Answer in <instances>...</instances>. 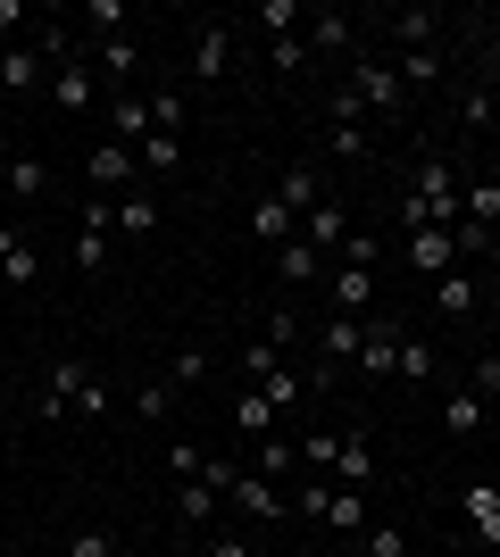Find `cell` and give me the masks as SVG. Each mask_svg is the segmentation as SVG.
Instances as JSON below:
<instances>
[{
    "instance_id": "obj_17",
    "label": "cell",
    "mask_w": 500,
    "mask_h": 557,
    "mask_svg": "<svg viewBox=\"0 0 500 557\" xmlns=\"http://www.w3.org/2000/svg\"><path fill=\"white\" fill-rule=\"evenodd\" d=\"M309 25H317L309 42L326 50V59H351V50H358V17H351V9H317Z\"/></svg>"
},
{
    "instance_id": "obj_6",
    "label": "cell",
    "mask_w": 500,
    "mask_h": 557,
    "mask_svg": "<svg viewBox=\"0 0 500 557\" xmlns=\"http://www.w3.org/2000/svg\"><path fill=\"white\" fill-rule=\"evenodd\" d=\"M50 100H59L68 116H84V109H100L109 92H100V75L84 67V59H68V67H50Z\"/></svg>"
},
{
    "instance_id": "obj_51",
    "label": "cell",
    "mask_w": 500,
    "mask_h": 557,
    "mask_svg": "<svg viewBox=\"0 0 500 557\" xmlns=\"http://www.w3.org/2000/svg\"><path fill=\"white\" fill-rule=\"evenodd\" d=\"M17 25H25V9H17V0H0V34H17Z\"/></svg>"
},
{
    "instance_id": "obj_19",
    "label": "cell",
    "mask_w": 500,
    "mask_h": 557,
    "mask_svg": "<svg viewBox=\"0 0 500 557\" xmlns=\"http://www.w3.org/2000/svg\"><path fill=\"white\" fill-rule=\"evenodd\" d=\"M259 399L276 408V417H292L301 399H309V374H292V367H276V374H259Z\"/></svg>"
},
{
    "instance_id": "obj_8",
    "label": "cell",
    "mask_w": 500,
    "mask_h": 557,
    "mask_svg": "<svg viewBox=\"0 0 500 557\" xmlns=\"http://www.w3.org/2000/svg\"><path fill=\"white\" fill-rule=\"evenodd\" d=\"M242 516H259V524H276V516H292V491H276L267 474H234V491H225Z\"/></svg>"
},
{
    "instance_id": "obj_39",
    "label": "cell",
    "mask_w": 500,
    "mask_h": 557,
    "mask_svg": "<svg viewBox=\"0 0 500 557\" xmlns=\"http://www.w3.org/2000/svg\"><path fill=\"white\" fill-rule=\"evenodd\" d=\"M150 134H184V92H159V100H150Z\"/></svg>"
},
{
    "instance_id": "obj_31",
    "label": "cell",
    "mask_w": 500,
    "mask_h": 557,
    "mask_svg": "<svg viewBox=\"0 0 500 557\" xmlns=\"http://www.w3.org/2000/svg\"><path fill=\"white\" fill-rule=\"evenodd\" d=\"M317 267H326V258H317L309 242H284V250H276V275L284 283H317Z\"/></svg>"
},
{
    "instance_id": "obj_23",
    "label": "cell",
    "mask_w": 500,
    "mask_h": 557,
    "mask_svg": "<svg viewBox=\"0 0 500 557\" xmlns=\"http://www.w3.org/2000/svg\"><path fill=\"white\" fill-rule=\"evenodd\" d=\"M234 424L251 433V442H267V433H276V408L259 399V383H242V392H234Z\"/></svg>"
},
{
    "instance_id": "obj_1",
    "label": "cell",
    "mask_w": 500,
    "mask_h": 557,
    "mask_svg": "<svg viewBox=\"0 0 500 557\" xmlns=\"http://www.w3.org/2000/svg\"><path fill=\"white\" fill-rule=\"evenodd\" d=\"M68 417H109V383L93 374V358H59L42 383V424H68Z\"/></svg>"
},
{
    "instance_id": "obj_49",
    "label": "cell",
    "mask_w": 500,
    "mask_h": 557,
    "mask_svg": "<svg viewBox=\"0 0 500 557\" xmlns=\"http://www.w3.org/2000/svg\"><path fill=\"white\" fill-rule=\"evenodd\" d=\"M167 466H175V483H200V466H209V458H200L192 442H175V449H167Z\"/></svg>"
},
{
    "instance_id": "obj_33",
    "label": "cell",
    "mask_w": 500,
    "mask_h": 557,
    "mask_svg": "<svg viewBox=\"0 0 500 557\" xmlns=\"http://www.w3.org/2000/svg\"><path fill=\"white\" fill-rule=\"evenodd\" d=\"M392 67H401V84H442V50H401Z\"/></svg>"
},
{
    "instance_id": "obj_15",
    "label": "cell",
    "mask_w": 500,
    "mask_h": 557,
    "mask_svg": "<svg viewBox=\"0 0 500 557\" xmlns=\"http://www.w3.org/2000/svg\"><path fill=\"white\" fill-rule=\"evenodd\" d=\"M376 308V267H333V317H367Z\"/></svg>"
},
{
    "instance_id": "obj_20",
    "label": "cell",
    "mask_w": 500,
    "mask_h": 557,
    "mask_svg": "<svg viewBox=\"0 0 500 557\" xmlns=\"http://www.w3.org/2000/svg\"><path fill=\"white\" fill-rule=\"evenodd\" d=\"M0 191H9V200H42V191H50V166L17 150V159H9V175H0Z\"/></svg>"
},
{
    "instance_id": "obj_37",
    "label": "cell",
    "mask_w": 500,
    "mask_h": 557,
    "mask_svg": "<svg viewBox=\"0 0 500 557\" xmlns=\"http://www.w3.org/2000/svg\"><path fill=\"white\" fill-rule=\"evenodd\" d=\"M442 424H451V433H484V399L476 392H451V417H442Z\"/></svg>"
},
{
    "instance_id": "obj_38",
    "label": "cell",
    "mask_w": 500,
    "mask_h": 557,
    "mask_svg": "<svg viewBox=\"0 0 500 557\" xmlns=\"http://www.w3.org/2000/svg\"><path fill=\"white\" fill-rule=\"evenodd\" d=\"M209 349H184V358H175V367H167V383H175V392H184V383H209Z\"/></svg>"
},
{
    "instance_id": "obj_26",
    "label": "cell",
    "mask_w": 500,
    "mask_h": 557,
    "mask_svg": "<svg viewBox=\"0 0 500 557\" xmlns=\"http://www.w3.org/2000/svg\"><path fill=\"white\" fill-rule=\"evenodd\" d=\"M118 233H134V242L159 233V200H150V191H125V200H118Z\"/></svg>"
},
{
    "instance_id": "obj_18",
    "label": "cell",
    "mask_w": 500,
    "mask_h": 557,
    "mask_svg": "<svg viewBox=\"0 0 500 557\" xmlns=\"http://www.w3.org/2000/svg\"><path fill=\"white\" fill-rule=\"evenodd\" d=\"M459 508H467V524L484 533V549H500V483H467Z\"/></svg>"
},
{
    "instance_id": "obj_28",
    "label": "cell",
    "mask_w": 500,
    "mask_h": 557,
    "mask_svg": "<svg viewBox=\"0 0 500 557\" xmlns=\"http://www.w3.org/2000/svg\"><path fill=\"white\" fill-rule=\"evenodd\" d=\"M434 308H442V317H467V308H476V275H459V267H451V275L434 283Z\"/></svg>"
},
{
    "instance_id": "obj_10",
    "label": "cell",
    "mask_w": 500,
    "mask_h": 557,
    "mask_svg": "<svg viewBox=\"0 0 500 557\" xmlns=\"http://www.w3.org/2000/svg\"><path fill=\"white\" fill-rule=\"evenodd\" d=\"M301 242H309L317 258H333L342 242H351V216H342V200H317L309 216H301Z\"/></svg>"
},
{
    "instance_id": "obj_7",
    "label": "cell",
    "mask_w": 500,
    "mask_h": 557,
    "mask_svg": "<svg viewBox=\"0 0 500 557\" xmlns=\"http://www.w3.org/2000/svg\"><path fill=\"white\" fill-rule=\"evenodd\" d=\"M401 342H408V333L392 325V317H367V342H358L351 367H358V374H392V367H401Z\"/></svg>"
},
{
    "instance_id": "obj_11",
    "label": "cell",
    "mask_w": 500,
    "mask_h": 557,
    "mask_svg": "<svg viewBox=\"0 0 500 557\" xmlns=\"http://www.w3.org/2000/svg\"><path fill=\"white\" fill-rule=\"evenodd\" d=\"M0 275H9V292H34V275H42V258H34V242H25L9 216H0Z\"/></svg>"
},
{
    "instance_id": "obj_16",
    "label": "cell",
    "mask_w": 500,
    "mask_h": 557,
    "mask_svg": "<svg viewBox=\"0 0 500 557\" xmlns=\"http://www.w3.org/2000/svg\"><path fill=\"white\" fill-rule=\"evenodd\" d=\"M333 483H342V491H367V483H376V458H367V433H358V424H342V458H333Z\"/></svg>"
},
{
    "instance_id": "obj_29",
    "label": "cell",
    "mask_w": 500,
    "mask_h": 557,
    "mask_svg": "<svg viewBox=\"0 0 500 557\" xmlns=\"http://www.w3.org/2000/svg\"><path fill=\"white\" fill-rule=\"evenodd\" d=\"M134 159H143L150 175H175V166H184V134H150L143 150H134Z\"/></svg>"
},
{
    "instance_id": "obj_32",
    "label": "cell",
    "mask_w": 500,
    "mask_h": 557,
    "mask_svg": "<svg viewBox=\"0 0 500 557\" xmlns=\"http://www.w3.org/2000/svg\"><path fill=\"white\" fill-rule=\"evenodd\" d=\"M267 67H276V75H301V67H309V42H301V34H276V42H267Z\"/></svg>"
},
{
    "instance_id": "obj_47",
    "label": "cell",
    "mask_w": 500,
    "mask_h": 557,
    "mask_svg": "<svg viewBox=\"0 0 500 557\" xmlns=\"http://www.w3.org/2000/svg\"><path fill=\"white\" fill-rule=\"evenodd\" d=\"M358 557H408V533H401V524H383V533H367Z\"/></svg>"
},
{
    "instance_id": "obj_9",
    "label": "cell",
    "mask_w": 500,
    "mask_h": 557,
    "mask_svg": "<svg viewBox=\"0 0 500 557\" xmlns=\"http://www.w3.org/2000/svg\"><path fill=\"white\" fill-rule=\"evenodd\" d=\"M434 34H442V9H392L383 17V42L392 50H434Z\"/></svg>"
},
{
    "instance_id": "obj_48",
    "label": "cell",
    "mask_w": 500,
    "mask_h": 557,
    "mask_svg": "<svg viewBox=\"0 0 500 557\" xmlns=\"http://www.w3.org/2000/svg\"><path fill=\"white\" fill-rule=\"evenodd\" d=\"M259 342H276V349H292V342H301V317H292V308H276V317H267V333H259Z\"/></svg>"
},
{
    "instance_id": "obj_14",
    "label": "cell",
    "mask_w": 500,
    "mask_h": 557,
    "mask_svg": "<svg viewBox=\"0 0 500 557\" xmlns=\"http://www.w3.org/2000/svg\"><path fill=\"white\" fill-rule=\"evenodd\" d=\"M109 141L143 150V141H150V100H134V92H109Z\"/></svg>"
},
{
    "instance_id": "obj_35",
    "label": "cell",
    "mask_w": 500,
    "mask_h": 557,
    "mask_svg": "<svg viewBox=\"0 0 500 557\" xmlns=\"http://www.w3.org/2000/svg\"><path fill=\"white\" fill-rule=\"evenodd\" d=\"M333 458H342V433H309V442H301V466H309V474H333Z\"/></svg>"
},
{
    "instance_id": "obj_5",
    "label": "cell",
    "mask_w": 500,
    "mask_h": 557,
    "mask_svg": "<svg viewBox=\"0 0 500 557\" xmlns=\"http://www.w3.org/2000/svg\"><path fill=\"white\" fill-rule=\"evenodd\" d=\"M408 267H417L426 283H442L459 267V233L451 225H417V233H408Z\"/></svg>"
},
{
    "instance_id": "obj_44",
    "label": "cell",
    "mask_w": 500,
    "mask_h": 557,
    "mask_svg": "<svg viewBox=\"0 0 500 557\" xmlns=\"http://www.w3.org/2000/svg\"><path fill=\"white\" fill-rule=\"evenodd\" d=\"M292 458H301V449H292V442H276V433H267V442H259V474H267V483H276V474H284Z\"/></svg>"
},
{
    "instance_id": "obj_25",
    "label": "cell",
    "mask_w": 500,
    "mask_h": 557,
    "mask_svg": "<svg viewBox=\"0 0 500 557\" xmlns=\"http://www.w3.org/2000/svg\"><path fill=\"white\" fill-rule=\"evenodd\" d=\"M392 374H401V383H434V374H442V349L408 333V342H401V367H392Z\"/></svg>"
},
{
    "instance_id": "obj_53",
    "label": "cell",
    "mask_w": 500,
    "mask_h": 557,
    "mask_svg": "<svg viewBox=\"0 0 500 557\" xmlns=\"http://www.w3.org/2000/svg\"><path fill=\"white\" fill-rule=\"evenodd\" d=\"M317 557H351V549H317Z\"/></svg>"
},
{
    "instance_id": "obj_34",
    "label": "cell",
    "mask_w": 500,
    "mask_h": 557,
    "mask_svg": "<svg viewBox=\"0 0 500 557\" xmlns=\"http://www.w3.org/2000/svg\"><path fill=\"white\" fill-rule=\"evenodd\" d=\"M326 125H367V100H358L351 84H333L326 92Z\"/></svg>"
},
{
    "instance_id": "obj_41",
    "label": "cell",
    "mask_w": 500,
    "mask_h": 557,
    "mask_svg": "<svg viewBox=\"0 0 500 557\" xmlns=\"http://www.w3.org/2000/svg\"><path fill=\"white\" fill-rule=\"evenodd\" d=\"M376 258H383V242H376V233H351V242L333 250V267H376Z\"/></svg>"
},
{
    "instance_id": "obj_13",
    "label": "cell",
    "mask_w": 500,
    "mask_h": 557,
    "mask_svg": "<svg viewBox=\"0 0 500 557\" xmlns=\"http://www.w3.org/2000/svg\"><path fill=\"white\" fill-rule=\"evenodd\" d=\"M251 242H267V250H284V242H301V216L267 191V200H251Z\"/></svg>"
},
{
    "instance_id": "obj_30",
    "label": "cell",
    "mask_w": 500,
    "mask_h": 557,
    "mask_svg": "<svg viewBox=\"0 0 500 557\" xmlns=\"http://www.w3.org/2000/svg\"><path fill=\"white\" fill-rule=\"evenodd\" d=\"M175 516H184V533H200V524L217 516V491L209 483H184V491H175Z\"/></svg>"
},
{
    "instance_id": "obj_52",
    "label": "cell",
    "mask_w": 500,
    "mask_h": 557,
    "mask_svg": "<svg viewBox=\"0 0 500 557\" xmlns=\"http://www.w3.org/2000/svg\"><path fill=\"white\" fill-rule=\"evenodd\" d=\"M484 100H492V116H500V67H492V75H484Z\"/></svg>"
},
{
    "instance_id": "obj_24",
    "label": "cell",
    "mask_w": 500,
    "mask_h": 557,
    "mask_svg": "<svg viewBox=\"0 0 500 557\" xmlns=\"http://www.w3.org/2000/svg\"><path fill=\"white\" fill-rule=\"evenodd\" d=\"M276 200H284V209H292V216H309V209H317V200H326V184H317V166H292L284 184H276Z\"/></svg>"
},
{
    "instance_id": "obj_46",
    "label": "cell",
    "mask_w": 500,
    "mask_h": 557,
    "mask_svg": "<svg viewBox=\"0 0 500 557\" xmlns=\"http://www.w3.org/2000/svg\"><path fill=\"white\" fill-rule=\"evenodd\" d=\"M467 392H476V399H500V358H476V367H467Z\"/></svg>"
},
{
    "instance_id": "obj_3",
    "label": "cell",
    "mask_w": 500,
    "mask_h": 557,
    "mask_svg": "<svg viewBox=\"0 0 500 557\" xmlns=\"http://www.w3.org/2000/svg\"><path fill=\"white\" fill-rule=\"evenodd\" d=\"M134 175H143V159H134L125 141H100L93 159H84V184H93L100 200H125V191H134Z\"/></svg>"
},
{
    "instance_id": "obj_42",
    "label": "cell",
    "mask_w": 500,
    "mask_h": 557,
    "mask_svg": "<svg viewBox=\"0 0 500 557\" xmlns=\"http://www.w3.org/2000/svg\"><path fill=\"white\" fill-rule=\"evenodd\" d=\"M276 367H284V349H276V342H251V349H242V374H251V383L276 374Z\"/></svg>"
},
{
    "instance_id": "obj_43",
    "label": "cell",
    "mask_w": 500,
    "mask_h": 557,
    "mask_svg": "<svg viewBox=\"0 0 500 557\" xmlns=\"http://www.w3.org/2000/svg\"><path fill=\"white\" fill-rule=\"evenodd\" d=\"M134 408H143V417H150V424H159V417H167V408H175V383H143V392H134Z\"/></svg>"
},
{
    "instance_id": "obj_22",
    "label": "cell",
    "mask_w": 500,
    "mask_h": 557,
    "mask_svg": "<svg viewBox=\"0 0 500 557\" xmlns=\"http://www.w3.org/2000/svg\"><path fill=\"white\" fill-rule=\"evenodd\" d=\"M100 75H109V84H134V75H143V50H134V34H109V42H100Z\"/></svg>"
},
{
    "instance_id": "obj_45",
    "label": "cell",
    "mask_w": 500,
    "mask_h": 557,
    "mask_svg": "<svg viewBox=\"0 0 500 557\" xmlns=\"http://www.w3.org/2000/svg\"><path fill=\"white\" fill-rule=\"evenodd\" d=\"M68 557H118V541L100 533V524H84V533H75V541H68Z\"/></svg>"
},
{
    "instance_id": "obj_27",
    "label": "cell",
    "mask_w": 500,
    "mask_h": 557,
    "mask_svg": "<svg viewBox=\"0 0 500 557\" xmlns=\"http://www.w3.org/2000/svg\"><path fill=\"white\" fill-rule=\"evenodd\" d=\"M326 524H333V533H367V491H342V483H333Z\"/></svg>"
},
{
    "instance_id": "obj_2",
    "label": "cell",
    "mask_w": 500,
    "mask_h": 557,
    "mask_svg": "<svg viewBox=\"0 0 500 557\" xmlns=\"http://www.w3.org/2000/svg\"><path fill=\"white\" fill-rule=\"evenodd\" d=\"M342 84H351L367 109H383V116H401V100H408V84H401V67L383 59V50H351V67H342Z\"/></svg>"
},
{
    "instance_id": "obj_12",
    "label": "cell",
    "mask_w": 500,
    "mask_h": 557,
    "mask_svg": "<svg viewBox=\"0 0 500 557\" xmlns=\"http://www.w3.org/2000/svg\"><path fill=\"white\" fill-rule=\"evenodd\" d=\"M42 84H50V67H42V50H34V42L0 50V92H42Z\"/></svg>"
},
{
    "instance_id": "obj_21",
    "label": "cell",
    "mask_w": 500,
    "mask_h": 557,
    "mask_svg": "<svg viewBox=\"0 0 500 557\" xmlns=\"http://www.w3.org/2000/svg\"><path fill=\"white\" fill-rule=\"evenodd\" d=\"M358 342H367V317H326V325H317V349H326V358H358Z\"/></svg>"
},
{
    "instance_id": "obj_4",
    "label": "cell",
    "mask_w": 500,
    "mask_h": 557,
    "mask_svg": "<svg viewBox=\"0 0 500 557\" xmlns=\"http://www.w3.org/2000/svg\"><path fill=\"white\" fill-rule=\"evenodd\" d=\"M225 67H234V25L200 17V34H192V84H225Z\"/></svg>"
},
{
    "instance_id": "obj_36",
    "label": "cell",
    "mask_w": 500,
    "mask_h": 557,
    "mask_svg": "<svg viewBox=\"0 0 500 557\" xmlns=\"http://www.w3.org/2000/svg\"><path fill=\"white\" fill-rule=\"evenodd\" d=\"M259 25H267V42H276V34H301V0H259Z\"/></svg>"
},
{
    "instance_id": "obj_50",
    "label": "cell",
    "mask_w": 500,
    "mask_h": 557,
    "mask_svg": "<svg viewBox=\"0 0 500 557\" xmlns=\"http://www.w3.org/2000/svg\"><path fill=\"white\" fill-rule=\"evenodd\" d=\"M200 557H251V541H242V533H209V549H200Z\"/></svg>"
},
{
    "instance_id": "obj_40",
    "label": "cell",
    "mask_w": 500,
    "mask_h": 557,
    "mask_svg": "<svg viewBox=\"0 0 500 557\" xmlns=\"http://www.w3.org/2000/svg\"><path fill=\"white\" fill-rule=\"evenodd\" d=\"M326 141H333V159H367V125H326Z\"/></svg>"
}]
</instances>
